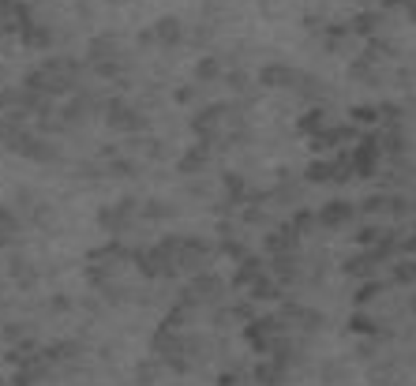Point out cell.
Wrapping results in <instances>:
<instances>
[{
	"label": "cell",
	"mask_w": 416,
	"mask_h": 386,
	"mask_svg": "<svg viewBox=\"0 0 416 386\" xmlns=\"http://www.w3.org/2000/svg\"><path fill=\"white\" fill-rule=\"evenodd\" d=\"M173 206L165 203V199H147V206H143V218H150V221H165V218H173Z\"/></svg>",
	"instance_id": "4fadbf2b"
},
{
	"label": "cell",
	"mask_w": 416,
	"mask_h": 386,
	"mask_svg": "<svg viewBox=\"0 0 416 386\" xmlns=\"http://www.w3.org/2000/svg\"><path fill=\"white\" fill-rule=\"evenodd\" d=\"M27 23H30L27 4H19V0H0V30H23Z\"/></svg>",
	"instance_id": "277c9868"
},
{
	"label": "cell",
	"mask_w": 416,
	"mask_h": 386,
	"mask_svg": "<svg viewBox=\"0 0 416 386\" xmlns=\"http://www.w3.org/2000/svg\"><path fill=\"white\" fill-rule=\"evenodd\" d=\"M218 293H221V281L214 278V274H195L191 278V285H188V296H195V300H218Z\"/></svg>",
	"instance_id": "ba28073f"
},
{
	"label": "cell",
	"mask_w": 416,
	"mask_h": 386,
	"mask_svg": "<svg viewBox=\"0 0 416 386\" xmlns=\"http://www.w3.org/2000/svg\"><path fill=\"white\" fill-rule=\"evenodd\" d=\"M229 91H236V94H247V91H252V79H247L244 71H229Z\"/></svg>",
	"instance_id": "ac0fdd59"
},
{
	"label": "cell",
	"mask_w": 416,
	"mask_h": 386,
	"mask_svg": "<svg viewBox=\"0 0 416 386\" xmlns=\"http://www.w3.org/2000/svg\"><path fill=\"white\" fill-rule=\"evenodd\" d=\"M12 278L23 281V285H34V267H30V259H23V255H12Z\"/></svg>",
	"instance_id": "5bb4252c"
},
{
	"label": "cell",
	"mask_w": 416,
	"mask_h": 386,
	"mask_svg": "<svg viewBox=\"0 0 416 386\" xmlns=\"http://www.w3.org/2000/svg\"><path fill=\"white\" fill-rule=\"evenodd\" d=\"M221 75V60L218 56H199V64H195V79L199 83H210V79H218Z\"/></svg>",
	"instance_id": "7c38bea8"
},
{
	"label": "cell",
	"mask_w": 416,
	"mask_h": 386,
	"mask_svg": "<svg viewBox=\"0 0 416 386\" xmlns=\"http://www.w3.org/2000/svg\"><path fill=\"white\" fill-rule=\"evenodd\" d=\"M15 232H19V214L12 206H0V244H8Z\"/></svg>",
	"instance_id": "8fae6325"
},
{
	"label": "cell",
	"mask_w": 416,
	"mask_h": 386,
	"mask_svg": "<svg viewBox=\"0 0 416 386\" xmlns=\"http://www.w3.org/2000/svg\"><path fill=\"white\" fill-rule=\"evenodd\" d=\"M154 38L158 45H180L184 42V27L177 15H162V19H154Z\"/></svg>",
	"instance_id": "5b68a950"
},
{
	"label": "cell",
	"mask_w": 416,
	"mask_h": 386,
	"mask_svg": "<svg viewBox=\"0 0 416 386\" xmlns=\"http://www.w3.org/2000/svg\"><path fill=\"white\" fill-rule=\"evenodd\" d=\"M135 214H143L139 203H135V199H120L117 206H101V210H98V225H101V229H109V232H124L127 225L135 221Z\"/></svg>",
	"instance_id": "7a4b0ae2"
},
{
	"label": "cell",
	"mask_w": 416,
	"mask_h": 386,
	"mask_svg": "<svg viewBox=\"0 0 416 386\" xmlns=\"http://www.w3.org/2000/svg\"><path fill=\"white\" fill-rule=\"evenodd\" d=\"M158 38H154V27H143L139 30V45H154Z\"/></svg>",
	"instance_id": "44dd1931"
},
{
	"label": "cell",
	"mask_w": 416,
	"mask_h": 386,
	"mask_svg": "<svg viewBox=\"0 0 416 386\" xmlns=\"http://www.w3.org/2000/svg\"><path fill=\"white\" fill-rule=\"evenodd\" d=\"M19 38H23V45H30V49H49V45H53L49 23H34V19L19 30Z\"/></svg>",
	"instance_id": "8992f818"
},
{
	"label": "cell",
	"mask_w": 416,
	"mask_h": 386,
	"mask_svg": "<svg viewBox=\"0 0 416 386\" xmlns=\"http://www.w3.org/2000/svg\"><path fill=\"white\" fill-rule=\"evenodd\" d=\"M188 191H191V195H210V184H206V180H199V184L191 180V184H188Z\"/></svg>",
	"instance_id": "ffe728a7"
},
{
	"label": "cell",
	"mask_w": 416,
	"mask_h": 386,
	"mask_svg": "<svg viewBox=\"0 0 416 386\" xmlns=\"http://www.w3.org/2000/svg\"><path fill=\"white\" fill-rule=\"evenodd\" d=\"M206 162H210V143H195V147L184 150V158H180L177 169L184 176H191V173H199V169H206Z\"/></svg>",
	"instance_id": "52a82bcc"
},
{
	"label": "cell",
	"mask_w": 416,
	"mask_h": 386,
	"mask_svg": "<svg viewBox=\"0 0 416 386\" xmlns=\"http://www.w3.org/2000/svg\"><path fill=\"white\" fill-rule=\"evenodd\" d=\"M293 79H297V71L285 68V64H267L259 71V86H289Z\"/></svg>",
	"instance_id": "9c48e42d"
},
{
	"label": "cell",
	"mask_w": 416,
	"mask_h": 386,
	"mask_svg": "<svg viewBox=\"0 0 416 386\" xmlns=\"http://www.w3.org/2000/svg\"><path fill=\"white\" fill-rule=\"evenodd\" d=\"M191 98H195V86H180L177 91V101H191Z\"/></svg>",
	"instance_id": "7402d4cb"
},
{
	"label": "cell",
	"mask_w": 416,
	"mask_h": 386,
	"mask_svg": "<svg viewBox=\"0 0 416 386\" xmlns=\"http://www.w3.org/2000/svg\"><path fill=\"white\" fill-rule=\"evenodd\" d=\"M221 117H225V106H206L203 112H195L191 132H195L203 143H214L218 139V128H221Z\"/></svg>",
	"instance_id": "3957f363"
},
{
	"label": "cell",
	"mask_w": 416,
	"mask_h": 386,
	"mask_svg": "<svg viewBox=\"0 0 416 386\" xmlns=\"http://www.w3.org/2000/svg\"><path fill=\"white\" fill-rule=\"evenodd\" d=\"M34 191H30V188H19V191H15V206H23V210H27V206H34Z\"/></svg>",
	"instance_id": "d6986e66"
},
{
	"label": "cell",
	"mask_w": 416,
	"mask_h": 386,
	"mask_svg": "<svg viewBox=\"0 0 416 386\" xmlns=\"http://www.w3.org/2000/svg\"><path fill=\"white\" fill-rule=\"evenodd\" d=\"M106 124L113 128V132H139V128L147 124V117H143V112L135 109L132 101L109 98V101H106Z\"/></svg>",
	"instance_id": "6da1fadb"
},
{
	"label": "cell",
	"mask_w": 416,
	"mask_h": 386,
	"mask_svg": "<svg viewBox=\"0 0 416 386\" xmlns=\"http://www.w3.org/2000/svg\"><path fill=\"white\" fill-rule=\"evenodd\" d=\"M191 42L195 45H210L214 42V23H199V27L191 30Z\"/></svg>",
	"instance_id": "e0dca14e"
},
{
	"label": "cell",
	"mask_w": 416,
	"mask_h": 386,
	"mask_svg": "<svg viewBox=\"0 0 416 386\" xmlns=\"http://www.w3.org/2000/svg\"><path fill=\"white\" fill-rule=\"evenodd\" d=\"M236 281H259V259H255V255H244V259H240V270H236Z\"/></svg>",
	"instance_id": "2e32d148"
},
{
	"label": "cell",
	"mask_w": 416,
	"mask_h": 386,
	"mask_svg": "<svg viewBox=\"0 0 416 386\" xmlns=\"http://www.w3.org/2000/svg\"><path fill=\"white\" fill-rule=\"evenodd\" d=\"M221 184H225V195L233 199V203L247 195V184H244V176H240V173H225V176H221Z\"/></svg>",
	"instance_id": "9a60e30c"
},
{
	"label": "cell",
	"mask_w": 416,
	"mask_h": 386,
	"mask_svg": "<svg viewBox=\"0 0 416 386\" xmlns=\"http://www.w3.org/2000/svg\"><path fill=\"white\" fill-rule=\"evenodd\" d=\"M19 154L34 158V162H53V158H57V150H53V143H45V139H38V135H30L27 147H23Z\"/></svg>",
	"instance_id": "30bf717a"
},
{
	"label": "cell",
	"mask_w": 416,
	"mask_h": 386,
	"mask_svg": "<svg viewBox=\"0 0 416 386\" xmlns=\"http://www.w3.org/2000/svg\"><path fill=\"white\" fill-rule=\"evenodd\" d=\"M109 4H124V0H109Z\"/></svg>",
	"instance_id": "603a6c76"
}]
</instances>
